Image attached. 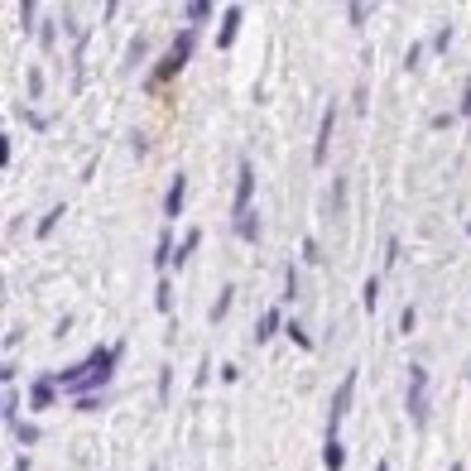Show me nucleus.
Listing matches in <instances>:
<instances>
[{
  "instance_id": "f257e3e1",
  "label": "nucleus",
  "mask_w": 471,
  "mask_h": 471,
  "mask_svg": "<svg viewBox=\"0 0 471 471\" xmlns=\"http://www.w3.org/2000/svg\"><path fill=\"white\" fill-rule=\"evenodd\" d=\"M193 49H197V34H193V29H179V34H173L169 53H164V58H159V68H155V73H149V92H155V87H164V82H173V77H179L183 68H188V58H193Z\"/></svg>"
},
{
  "instance_id": "f03ea898",
  "label": "nucleus",
  "mask_w": 471,
  "mask_h": 471,
  "mask_svg": "<svg viewBox=\"0 0 471 471\" xmlns=\"http://www.w3.org/2000/svg\"><path fill=\"white\" fill-rule=\"evenodd\" d=\"M404 404H409V423L423 428V423H428V371H423V366H409V395H404Z\"/></svg>"
},
{
  "instance_id": "7ed1b4c3",
  "label": "nucleus",
  "mask_w": 471,
  "mask_h": 471,
  "mask_svg": "<svg viewBox=\"0 0 471 471\" xmlns=\"http://www.w3.org/2000/svg\"><path fill=\"white\" fill-rule=\"evenodd\" d=\"M251 197H255V169H251V159H241V169H236V203H231V221H236V217H245V212H255V207H251Z\"/></svg>"
},
{
  "instance_id": "20e7f679",
  "label": "nucleus",
  "mask_w": 471,
  "mask_h": 471,
  "mask_svg": "<svg viewBox=\"0 0 471 471\" xmlns=\"http://www.w3.org/2000/svg\"><path fill=\"white\" fill-rule=\"evenodd\" d=\"M351 395H356V371H347V380L337 385V395H332V409H327V433H337L341 428V414L351 409Z\"/></svg>"
},
{
  "instance_id": "39448f33",
  "label": "nucleus",
  "mask_w": 471,
  "mask_h": 471,
  "mask_svg": "<svg viewBox=\"0 0 471 471\" xmlns=\"http://www.w3.org/2000/svg\"><path fill=\"white\" fill-rule=\"evenodd\" d=\"M332 131H337V106L323 111V125H317V145H313V159L327 164V149H332Z\"/></svg>"
},
{
  "instance_id": "423d86ee",
  "label": "nucleus",
  "mask_w": 471,
  "mask_h": 471,
  "mask_svg": "<svg viewBox=\"0 0 471 471\" xmlns=\"http://www.w3.org/2000/svg\"><path fill=\"white\" fill-rule=\"evenodd\" d=\"M53 399H58V371H53V375H39V380L29 385V404H34V409H49Z\"/></svg>"
},
{
  "instance_id": "0eeeda50",
  "label": "nucleus",
  "mask_w": 471,
  "mask_h": 471,
  "mask_svg": "<svg viewBox=\"0 0 471 471\" xmlns=\"http://www.w3.org/2000/svg\"><path fill=\"white\" fill-rule=\"evenodd\" d=\"M183 197H188V179H183V173H173L169 193H164V217H183Z\"/></svg>"
},
{
  "instance_id": "6e6552de",
  "label": "nucleus",
  "mask_w": 471,
  "mask_h": 471,
  "mask_svg": "<svg viewBox=\"0 0 471 471\" xmlns=\"http://www.w3.org/2000/svg\"><path fill=\"white\" fill-rule=\"evenodd\" d=\"M236 34H241V5H231L227 15H221V29H217V49H231Z\"/></svg>"
},
{
  "instance_id": "1a4fd4ad",
  "label": "nucleus",
  "mask_w": 471,
  "mask_h": 471,
  "mask_svg": "<svg viewBox=\"0 0 471 471\" xmlns=\"http://www.w3.org/2000/svg\"><path fill=\"white\" fill-rule=\"evenodd\" d=\"M279 332H284V317H279V308H265V313H260V323H255V341L265 347V341H269V337H279Z\"/></svg>"
},
{
  "instance_id": "9d476101",
  "label": "nucleus",
  "mask_w": 471,
  "mask_h": 471,
  "mask_svg": "<svg viewBox=\"0 0 471 471\" xmlns=\"http://www.w3.org/2000/svg\"><path fill=\"white\" fill-rule=\"evenodd\" d=\"M347 467V447H341L337 433H327V443H323V471H341Z\"/></svg>"
},
{
  "instance_id": "9b49d317",
  "label": "nucleus",
  "mask_w": 471,
  "mask_h": 471,
  "mask_svg": "<svg viewBox=\"0 0 471 471\" xmlns=\"http://www.w3.org/2000/svg\"><path fill=\"white\" fill-rule=\"evenodd\" d=\"M231 231L241 236V241H255V236H260V212H245V217H236Z\"/></svg>"
},
{
  "instance_id": "f8f14e48",
  "label": "nucleus",
  "mask_w": 471,
  "mask_h": 471,
  "mask_svg": "<svg viewBox=\"0 0 471 471\" xmlns=\"http://www.w3.org/2000/svg\"><path fill=\"white\" fill-rule=\"evenodd\" d=\"M197 241H203V231H188L183 236V241H179V251H173V265H188V260H193V251H197Z\"/></svg>"
},
{
  "instance_id": "ddd939ff",
  "label": "nucleus",
  "mask_w": 471,
  "mask_h": 471,
  "mask_svg": "<svg viewBox=\"0 0 471 471\" xmlns=\"http://www.w3.org/2000/svg\"><path fill=\"white\" fill-rule=\"evenodd\" d=\"M0 419H5L10 433L20 428V395H5V404H0Z\"/></svg>"
},
{
  "instance_id": "4468645a",
  "label": "nucleus",
  "mask_w": 471,
  "mask_h": 471,
  "mask_svg": "<svg viewBox=\"0 0 471 471\" xmlns=\"http://www.w3.org/2000/svg\"><path fill=\"white\" fill-rule=\"evenodd\" d=\"M341 207H347V173H341V179H332V197H327V212H332V217H337Z\"/></svg>"
},
{
  "instance_id": "2eb2a0df",
  "label": "nucleus",
  "mask_w": 471,
  "mask_h": 471,
  "mask_svg": "<svg viewBox=\"0 0 471 471\" xmlns=\"http://www.w3.org/2000/svg\"><path fill=\"white\" fill-rule=\"evenodd\" d=\"M231 303H236V289L227 284V289H221V299H217V303H212V313H207V317H212V323H221V317H227V313H231Z\"/></svg>"
},
{
  "instance_id": "dca6fc26",
  "label": "nucleus",
  "mask_w": 471,
  "mask_h": 471,
  "mask_svg": "<svg viewBox=\"0 0 471 471\" xmlns=\"http://www.w3.org/2000/svg\"><path fill=\"white\" fill-rule=\"evenodd\" d=\"M361 303H366V313L380 308V279H366V289H361Z\"/></svg>"
},
{
  "instance_id": "f3484780",
  "label": "nucleus",
  "mask_w": 471,
  "mask_h": 471,
  "mask_svg": "<svg viewBox=\"0 0 471 471\" xmlns=\"http://www.w3.org/2000/svg\"><path fill=\"white\" fill-rule=\"evenodd\" d=\"M173 251H179V245L169 241V236H159V245H155V265L164 269V265H173Z\"/></svg>"
},
{
  "instance_id": "a211bd4d",
  "label": "nucleus",
  "mask_w": 471,
  "mask_h": 471,
  "mask_svg": "<svg viewBox=\"0 0 471 471\" xmlns=\"http://www.w3.org/2000/svg\"><path fill=\"white\" fill-rule=\"evenodd\" d=\"M63 212H68L63 203H58V207H49V217H44V221H39V227H34V236H39V241H44V236H49V231L58 227V217H63Z\"/></svg>"
},
{
  "instance_id": "6ab92c4d",
  "label": "nucleus",
  "mask_w": 471,
  "mask_h": 471,
  "mask_svg": "<svg viewBox=\"0 0 471 471\" xmlns=\"http://www.w3.org/2000/svg\"><path fill=\"white\" fill-rule=\"evenodd\" d=\"M284 332L293 337V347H303V351H308V347H313V337H308V327H303V323H289V327H284Z\"/></svg>"
},
{
  "instance_id": "aec40b11",
  "label": "nucleus",
  "mask_w": 471,
  "mask_h": 471,
  "mask_svg": "<svg viewBox=\"0 0 471 471\" xmlns=\"http://www.w3.org/2000/svg\"><path fill=\"white\" fill-rule=\"evenodd\" d=\"M73 409H77V414H97V409H101V395H77Z\"/></svg>"
},
{
  "instance_id": "412c9836",
  "label": "nucleus",
  "mask_w": 471,
  "mask_h": 471,
  "mask_svg": "<svg viewBox=\"0 0 471 471\" xmlns=\"http://www.w3.org/2000/svg\"><path fill=\"white\" fill-rule=\"evenodd\" d=\"M207 15H212V5H207V0H193V5H188V25H203Z\"/></svg>"
},
{
  "instance_id": "4be33fe9",
  "label": "nucleus",
  "mask_w": 471,
  "mask_h": 471,
  "mask_svg": "<svg viewBox=\"0 0 471 471\" xmlns=\"http://www.w3.org/2000/svg\"><path fill=\"white\" fill-rule=\"evenodd\" d=\"M155 308H159V313H169V308H173V289H169V284H159V289H155Z\"/></svg>"
},
{
  "instance_id": "5701e85b",
  "label": "nucleus",
  "mask_w": 471,
  "mask_h": 471,
  "mask_svg": "<svg viewBox=\"0 0 471 471\" xmlns=\"http://www.w3.org/2000/svg\"><path fill=\"white\" fill-rule=\"evenodd\" d=\"M15 443H39V428H34V423H20V428H15Z\"/></svg>"
},
{
  "instance_id": "b1692460",
  "label": "nucleus",
  "mask_w": 471,
  "mask_h": 471,
  "mask_svg": "<svg viewBox=\"0 0 471 471\" xmlns=\"http://www.w3.org/2000/svg\"><path fill=\"white\" fill-rule=\"evenodd\" d=\"M299 251H303V260H308V265H317V260H323V255H317V241H313V236H303V245H299Z\"/></svg>"
},
{
  "instance_id": "393cba45",
  "label": "nucleus",
  "mask_w": 471,
  "mask_h": 471,
  "mask_svg": "<svg viewBox=\"0 0 471 471\" xmlns=\"http://www.w3.org/2000/svg\"><path fill=\"white\" fill-rule=\"evenodd\" d=\"M284 299H299V269H284Z\"/></svg>"
},
{
  "instance_id": "a878e982",
  "label": "nucleus",
  "mask_w": 471,
  "mask_h": 471,
  "mask_svg": "<svg viewBox=\"0 0 471 471\" xmlns=\"http://www.w3.org/2000/svg\"><path fill=\"white\" fill-rule=\"evenodd\" d=\"M419 63H423V44H409V53H404V68H409V73H414Z\"/></svg>"
},
{
  "instance_id": "bb28decb",
  "label": "nucleus",
  "mask_w": 471,
  "mask_h": 471,
  "mask_svg": "<svg viewBox=\"0 0 471 471\" xmlns=\"http://www.w3.org/2000/svg\"><path fill=\"white\" fill-rule=\"evenodd\" d=\"M414 323H419V313H414V308H404V313H399V332H404V337L414 332Z\"/></svg>"
},
{
  "instance_id": "cd10ccee",
  "label": "nucleus",
  "mask_w": 471,
  "mask_h": 471,
  "mask_svg": "<svg viewBox=\"0 0 471 471\" xmlns=\"http://www.w3.org/2000/svg\"><path fill=\"white\" fill-rule=\"evenodd\" d=\"M217 375H221V380H227V385H236V380H241V366H236V361H227V366H221Z\"/></svg>"
},
{
  "instance_id": "c85d7f7f",
  "label": "nucleus",
  "mask_w": 471,
  "mask_h": 471,
  "mask_svg": "<svg viewBox=\"0 0 471 471\" xmlns=\"http://www.w3.org/2000/svg\"><path fill=\"white\" fill-rule=\"evenodd\" d=\"M366 15H371V5H347V20H351V25H361Z\"/></svg>"
},
{
  "instance_id": "c756f323",
  "label": "nucleus",
  "mask_w": 471,
  "mask_h": 471,
  "mask_svg": "<svg viewBox=\"0 0 471 471\" xmlns=\"http://www.w3.org/2000/svg\"><path fill=\"white\" fill-rule=\"evenodd\" d=\"M169 385H173V371L164 366V371H159V395H164V399H169Z\"/></svg>"
},
{
  "instance_id": "7c9ffc66",
  "label": "nucleus",
  "mask_w": 471,
  "mask_h": 471,
  "mask_svg": "<svg viewBox=\"0 0 471 471\" xmlns=\"http://www.w3.org/2000/svg\"><path fill=\"white\" fill-rule=\"evenodd\" d=\"M462 116H471V82L462 87Z\"/></svg>"
},
{
  "instance_id": "2f4dec72",
  "label": "nucleus",
  "mask_w": 471,
  "mask_h": 471,
  "mask_svg": "<svg viewBox=\"0 0 471 471\" xmlns=\"http://www.w3.org/2000/svg\"><path fill=\"white\" fill-rule=\"evenodd\" d=\"M375 471H390V462H375Z\"/></svg>"
},
{
  "instance_id": "473e14b6",
  "label": "nucleus",
  "mask_w": 471,
  "mask_h": 471,
  "mask_svg": "<svg viewBox=\"0 0 471 471\" xmlns=\"http://www.w3.org/2000/svg\"><path fill=\"white\" fill-rule=\"evenodd\" d=\"M447 471H462V462H452V467H447Z\"/></svg>"
}]
</instances>
